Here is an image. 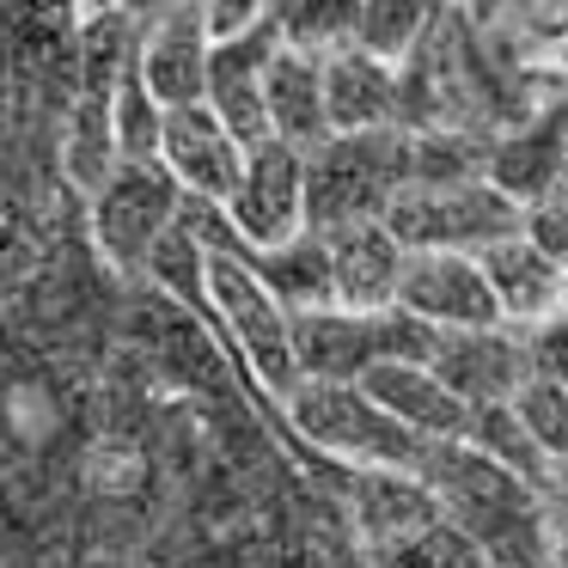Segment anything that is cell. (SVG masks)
Returning <instances> with one entry per match:
<instances>
[{
	"instance_id": "20",
	"label": "cell",
	"mask_w": 568,
	"mask_h": 568,
	"mask_svg": "<svg viewBox=\"0 0 568 568\" xmlns=\"http://www.w3.org/2000/svg\"><path fill=\"white\" fill-rule=\"evenodd\" d=\"M251 263V257H245ZM251 270L263 275L275 300L287 306V318H306V312H331L336 294H331V251H324V233H300L294 245L282 251H263Z\"/></svg>"
},
{
	"instance_id": "17",
	"label": "cell",
	"mask_w": 568,
	"mask_h": 568,
	"mask_svg": "<svg viewBox=\"0 0 568 568\" xmlns=\"http://www.w3.org/2000/svg\"><path fill=\"white\" fill-rule=\"evenodd\" d=\"M263 111H270V141L294 148L300 160L331 141V116H324V62L300 50H275L270 74H263Z\"/></svg>"
},
{
	"instance_id": "27",
	"label": "cell",
	"mask_w": 568,
	"mask_h": 568,
	"mask_svg": "<svg viewBox=\"0 0 568 568\" xmlns=\"http://www.w3.org/2000/svg\"><path fill=\"white\" fill-rule=\"evenodd\" d=\"M562 312H568V300H562Z\"/></svg>"
},
{
	"instance_id": "19",
	"label": "cell",
	"mask_w": 568,
	"mask_h": 568,
	"mask_svg": "<svg viewBox=\"0 0 568 568\" xmlns=\"http://www.w3.org/2000/svg\"><path fill=\"white\" fill-rule=\"evenodd\" d=\"M348 514H355L361 544H385V538H404V531L440 519V507H434V495L422 489V477H409V470H355Z\"/></svg>"
},
{
	"instance_id": "3",
	"label": "cell",
	"mask_w": 568,
	"mask_h": 568,
	"mask_svg": "<svg viewBox=\"0 0 568 568\" xmlns=\"http://www.w3.org/2000/svg\"><path fill=\"white\" fill-rule=\"evenodd\" d=\"M287 422H294L318 453L343 458V465H355V470H409V477H416L422 458H428V440L397 428L361 385L300 379V392L287 397Z\"/></svg>"
},
{
	"instance_id": "1",
	"label": "cell",
	"mask_w": 568,
	"mask_h": 568,
	"mask_svg": "<svg viewBox=\"0 0 568 568\" xmlns=\"http://www.w3.org/2000/svg\"><path fill=\"white\" fill-rule=\"evenodd\" d=\"M416 477L446 526L489 556V568H562V519L544 483L483 458L470 440L428 446Z\"/></svg>"
},
{
	"instance_id": "22",
	"label": "cell",
	"mask_w": 568,
	"mask_h": 568,
	"mask_svg": "<svg viewBox=\"0 0 568 568\" xmlns=\"http://www.w3.org/2000/svg\"><path fill=\"white\" fill-rule=\"evenodd\" d=\"M434 19L440 13H428L416 0H367V7H355V50H367L385 68H404L434 31Z\"/></svg>"
},
{
	"instance_id": "14",
	"label": "cell",
	"mask_w": 568,
	"mask_h": 568,
	"mask_svg": "<svg viewBox=\"0 0 568 568\" xmlns=\"http://www.w3.org/2000/svg\"><path fill=\"white\" fill-rule=\"evenodd\" d=\"M477 270H483V282H489V294H495L501 324L519 331V336L538 331L544 318H556L562 300H568V270L526 233L507 239V245H495V251H483Z\"/></svg>"
},
{
	"instance_id": "26",
	"label": "cell",
	"mask_w": 568,
	"mask_h": 568,
	"mask_svg": "<svg viewBox=\"0 0 568 568\" xmlns=\"http://www.w3.org/2000/svg\"><path fill=\"white\" fill-rule=\"evenodd\" d=\"M550 501H556V519L568 531V470H550Z\"/></svg>"
},
{
	"instance_id": "10",
	"label": "cell",
	"mask_w": 568,
	"mask_h": 568,
	"mask_svg": "<svg viewBox=\"0 0 568 568\" xmlns=\"http://www.w3.org/2000/svg\"><path fill=\"white\" fill-rule=\"evenodd\" d=\"M428 367L470 416H477V409L514 404L519 385L531 379L526 343H519V331H507V324H495V331H440L428 343Z\"/></svg>"
},
{
	"instance_id": "16",
	"label": "cell",
	"mask_w": 568,
	"mask_h": 568,
	"mask_svg": "<svg viewBox=\"0 0 568 568\" xmlns=\"http://www.w3.org/2000/svg\"><path fill=\"white\" fill-rule=\"evenodd\" d=\"M361 392H367L397 428H409L416 440H428V446L465 440V428H470V409L434 379L428 361H385V367H373L367 379H361Z\"/></svg>"
},
{
	"instance_id": "11",
	"label": "cell",
	"mask_w": 568,
	"mask_h": 568,
	"mask_svg": "<svg viewBox=\"0 0 568 568\" xmlns=\"http://www.w3.org/2000/svg\"><path fill=\"white\" fill-rule=\"evenodd\" d=\"M397 312L422 331H495L501 312L483 282L477 257H446V251H409L404 282H397Z\"/></svg>"
},
{
	"instance_id": "23",
	"label": "cell",
	"mask_w": 568,
	"mask_h": 568,
	"mask_svg": "<svg viewBox=\"0 0 568 568\" xmlns=\"http://www.w3.org/2000/svg\"><path fill=\"white\" fill-rule=\"evenodd\" d=\"M361 556H367V568H489V556L446 519H428V526L385 544H361Z\"/></svg>"
},
{
	"instance_id": "7",
	"label": "cell",
	"mask_w": 568,
	"mask_h": 568,
	"mask_svg": "<svg viewBox=\"0 0 568 568\" xmlns=\"http://www.w3.org/2000/svg\"><path fill=\"white\" fill-rule=\"evenodd\" d=\"M178 202H184V190L172 184V172H165L160 160L123 165V172L92 196V233H99L104 263L123 270V275L148 270L178 226Z\"/></svg>"
},
{
	"instance_id": "21",
	"label": "cell",
	"mask_w": 568,
	"mask_h": 568,
	"mask_svg": "<svg viewBox=\"0 0 568 568\" xmlns=\"http://www.w3.org/2000/svg\"><path fill=\"white\" fill-rule=\"evenodd\" d=\"M489 135L470 129H434L409 135V190H446V184H483L489 178Z\"/></svg>"
},
{
	"instance_id": "13",
	"label": "cell",
	"mask_w": 568,
	"mask_h": 568,
	"mask_svg": "<svg viewBox=\"0 0 568 568\" xmlns=\"http://www.w3.org/2000/svg\"><path fill=\"white\" fill-rule=\"evenodd\" d=\"M160 165L172 172L178 190H190V196L226 209V202L239 196V178H245V148L226 135V123L209 111V104H196V111H172V116H165Z\"/></svg>"
},
{
	"instance_id": "2",
	"label": "cell",
	"mask_w": 568,
	"mask_h": 568,
	"mask_svg": "<svg viewBox=\"0 0 568 568\" xmlns=\"http://www.w3.org/2000/svg\"><path fill=\"white\" fill-rule=\"evenodd\" d=\"M409 190V135H331L318 153H306V233L385 221L392 202Z\"/></svg>"
},
{
	"instance_id": "25",
	"label": "cell",
	"mask_w": 568,
	"mask_h": 568,
	"mask_svg": "<svg viewBox=\"0 0 568 568\" xmlns=\"http://www.w3.org/2000/svg\"><path fill=\"white\" fill-rule=\"evenodd\" d=\"M514 416L519 428L531 434L538 458L550 470H568V385H550V379H526L514 397Z\"/></svg>"
},
{
	"instance_id": "8",
	"label": "cell",
	"mask_w": 568,
	"mask_h": 568,
	"mask_svg": "<svg viewBox=\"0 0 568 568\" xmlns=\"http://www.w3.org/2000/svg\"><path fill=\"white\" fill-rule=\"evenodd\" d=\"M226 221L251 251H282L306 233V160L282 141H263L245 153L239 196L226 202Z\"/></svg>"
},
{
	"instance_id": "6",
	"label": "cell",
	"mask_w": 568,
	"mask_h": 568,
	"mask_svg": "<svg viewBox=\"0 0 568 568\" xmlns=\"http://www.w3.org/2000/svg\"><path fill=\"white\" fill-rule=\"evenodd\" d=\"M202 287H209L214 312L226 318V331L245 343V355H251V367H257V379L287 404V397L300 392L294 318H287V306L270 294V287H263V275L251 270L239 251H214V245H202Z\"/></svg>"
},
{
	"instance_id": "9",
	"label": "cell",
	"mask_w": 568,
	"mask_h": 568,
	"mask_svg": "<svg viewBox=\"0 0 568 568\" xmlns=\"http://www.w3.org/2000/svg\"><path fill=\"white\" fill-rule=\"evenodd\" d=\"M489 184L514 196L526 214L544 209L556 190H568V92L538 99L507 135H495Z\"/></svg>"
},
{
	"instance_id": "5",
	"label": "cell",
	"mask_w": 568,
	"mask_h": 568,
	"mask_svg": "<svg viewBox=\"0 0 568 568\" xmlns=\"http://www.w3.org/2000/svg\"><path fill=\"white\" fill-rule=\"evenodd\" d=\"M434 331H422L404 312H306L294 318V361L300 379H324V385H361L373 367L385 361H428Z\"/></svg>"
},
{
	"instance_id": "12",
	"label": "cell",
	"mask_w": 568,
	"mask_h": 568,
	"mask_svg": "<svg viewBox=\"0 0 568 568\" xmlns=\"http://www.w3.org/2000/svg\"><path fill=\"white\" fill-rule=\"evenodd\" d=\"M209 62L214 43L202 26V7H172L135 38V80L165 116L209 104Z\"/></svg>"
},
{
	"instance_id": "15",
	"label": "cell",
	"mask_w": 568,
	"mask_h": 568,
	"mask_svg": "<svg viewBox=\"0 0 568 568\" xmlns=\"http://www.w3.org/2000/svg\"><path fill=\"white\" fill-rule=\"evenodd\" d=\"M324 251H331V294L343 312H392L397 306V282H404L409 251L392 239L385 221L336 226V233H324Z\"/></svg>"
},
{
	"instance_id": "18",
	"label": "cell",
	"mask_w": 568,
	"mask_h": 568,
	"mask_svg": "<svg viewBox=\"0 0 568 568\" xmlns=\"http://www.w3.org/2000/svg\"><path fill=\"white\" fill-rule=\"evenodd\" d=\"M324 116H331V135L397 129V68L373 62L355 43L324 55Z\"/></svg>"
},
{
	"instance_id": "24",
	"label": "cell",
	"mask_w": 568,
	"mask_h": 568,
	"mask_svg": "<svg viewBox=\"0 0 568 568\" xmlns=\"http://www.w3.org/2000/svg\"><path fill=\"white\" fill-rule=\"evenodd\" d=\"M465 440L477 446L483 458H495V465H507V470H519V477H531V483H544V489H550V465L538 458L531 434L519 428L514 404H501V409H477V416H470V428H465Z\"/></svg>"
},
{
	"instance_id": "4",
	"label": "cell",
	"mask_w": 568,
	"mask_h": 568,
	"mask_svg": "<svg viewBox=\"0 0 568 568\" xmlns=\"http://www.w3.org/2000/svg\"><path fill=\"white\" fill-rule=\"evenodd\" d=\"M392 239L404 251H446V257H483L526 233V209L483 178V184H446V190H404L385 214Z\"/></svg>"
}]
</instances>
